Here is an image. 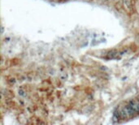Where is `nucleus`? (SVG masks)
Returning a JSON list of instances; mask_svg holds the SVG:
<instances>
[{"label": "nucleus", "mask_w": 139, "mask_h": 125, "mask_svg": "<svg viewBox=\"0 0 139 125\" xmlns=\"http://www.w3.org/2000/svg\"><path fill=\"white\" fill-rule=\"evenodd\" d=\"M129 104L132 106L135 112H139V100H131Z\"/></svg>", "instance_id": "1"}, {"label": "nucleus", "mask_w": 139, "mask_h": 125, "mask_svg": "<svg viewBox=\"0 0 139 125\" xmlns=\"http://www.w3.org/2000/svg\"><path fill=\"white\" fill-rule=\"evenodd\" d=\"M124 108L125 111H126L128 117H129V116H133V115L136 113V112H135V111L133 110V107H132V106H131L129 104V105H127V106H125Z\"/></svg>", "instance_id": "2"}, {"label": "nucleus", "mask_w": 139, "mask_h": 125, "mask_svg": "<svg viewBox=\"0 0 139 125\" xmlns=\"http://www.w3.org/2000/svg\"><path fill=\"white\" fill-rule=\"evenodd\" d=\"M118 55V52L116 50H111L108 53V56L111 57V58H116V56Z\"/></svg>", "instance_id": "3"}, {"label": "nucleus", "mask_w": 139, "mask_h": 125, "mask_svg": "<svg viewBox=\"0 0 139 125\" xmlns=\"http://www.w3.org/2000/svg\"><path fill=\"white\" fill-rule=\"evenodd\" d=\"M124 1V4L127 9L131 8V1L130 0H123Z\"/></svg>", "instance_id": "4"}, {"label": "nucleus", "mask_w": 139, "mask_h": 125, "mask_svg": "<svg viewBox=\"0 0 139 125\" xmlns=\"http://www.w3.org/2000/svg\"><path fill=\"white\" fill-rule=\"evenodd\" d=\"M19 94L21 95V96H24V95H25V94H24V91H23V90H19Z\"/></svg>", "instance_id": "5"}, {"label": "nucleus", "mask_w": 139, "mask_h": 125, "mask_svg": "<svg viewBox=\"0 0 139 125\" xmlns=\"http://www.w3.org/2000/svg\"><path fill=\"white\" fill-rule=\"evenodd\" d=\"M3 32H4V28L2 26V27H1V33L2 34V33H3Z\"/></svg>", "instance_id": "6"}, {"label": "nucleus", "mask_w": 139, "mask_h": 125, "mask_svg": "<svg viewBox=\"0 0 139 125\" xmlns=\"http://www.w3.org/2000/svg\"><path fill=\"white\" fill-rule=\"evenodd\" d=\"M138 100H139V97H138Z\"/></svg>", "instance_id": "7"}]
</instances>
